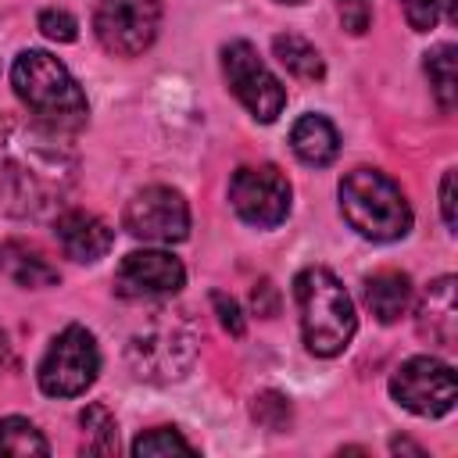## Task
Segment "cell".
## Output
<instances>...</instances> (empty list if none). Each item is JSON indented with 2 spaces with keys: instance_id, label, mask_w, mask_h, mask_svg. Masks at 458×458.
Returning a JSON list of instances; mask_svg holds the SVG:
<instances>
[{
  "instance_id": "1",
  "label": "cell",
  "mask_w": 458,
  "mask_h": 458,
  "mask_svg": "<svg viewBox=\"0 0 458 458\" xmlns=\"http://www.w3.org/2000/svg\"><path fill=\"white\" fill-rule=\"evenodd\" d=\"M79 182V154L64 132L32 114H0V211L47 218Z\"/></svg>"
},
{
  "instance_id": "2",
  "label": "cell",
  "mask_w": 458,
  "mask_h": 458,
  "mask_svg": "<svg viewBox=\"0 0 458 458\" xmlns=\"http://www.w3.org/2000/svg\"><path fill=\"white\" fill-rule=\"evenodd\" d=\"M11 86L29 114L57 132H79L89 122V104L75 75L47 50H21L11 64Z\"/></svg>"
},
{
  "instance_id": "3",
  "label": "cell",
  "mask_w": 458,
  "mask_h": 458,
  "mask_svg": "<svg viewBox=\"0 0 458 458\" xmlns=\"http://www.w3.org/2000/svg\"><path fill=\"white\" fill-rule=\"evenodd\" d=\"M293 301L301 311V336L311 354L333 358L351 344L358 329L354 301L329 268L322 265L301 268L293 276Z\"/></svg>"
},
{
  "instance_id": "4",
  "label": "cell",
  "mask_w": 458,
  "mask_h": 458,
  "mask_svg": "<svg viewBox=\"0 0 458 458\" xmlns=\"http://www.w3.org/2000/svg\"><path fill=\"white\" fill-rule=\"evenodd\" d=\"M340 211L354 233L376 243H390L408 236L411 208L404 190L379 168H351L340 179Z\"/></svg>"
},
{
  "instance_id": "5",
  "label": "cell",
  "mask_w": 458,
  "mask_h": 458,
  "mask_svg": "<svg viewBox=\"0 0 458 458\" xmlns=\"http://www.w3.org/2000/svg\"><path fill=\"white\" fill-rule=\"evenodd\" d=\"M129 369L147 383L182 379L197 358V326L182 311H154L125 347Z\"/></svg>"
},
{
  "instance_id": "6",
  "label": "cell",
  "mask_w": 458,
  "mask_h": 458,
  "mask_svg": "<svg viewBox=\"0 0 458 458\" xmlns=\"http://www.w3.org/2000/svg\"><path fill=\"white\" fill-rule=\"evenodd\" d=\"M97 372H100V347L93 333L86 326H68L50 340L47 354L39 358L36 379L47 397H79L93 386Z\"/></svg>"
},
{
  "instance_id": "7",
  "label": "cell",
  "mask_w": 458,
  "mask_h": 458,
  "mask_svg": "<svg viewBox=\"0 0 458 458\" xmlns=\"http://www.w3.org/2000/svg\"><path fill=\"white\" fill-rule=\"evenodd\" d=\"M222 75L233 97L250 111L258 122H276L286 107V86L268 72L258 50L247 39H233L222 47Z\"/></svg>"
},
{
  "instance_id": "8",
  "label": "cell",
  "mask_w": 458,
  "mask_h": 458,
  "mask_svg": "<svg viewBox=\"0 0 458 458\" xmlns=\"http://www.w3.org/2000/svg\"><path fill=\"white\" fill-rule=\"evenodd\" d=\"M390 397L408 408L411 415H422V419H440L454 408L458 401V379H454V369L440 358H429V354H419V358H408L394 379H390Z\"/></svg>"
},
{
  "instance_id": "9",
  "label": "cell",
  "mask_w": 458,
  "mask_h": 458,
  "mask_svg": "<svg viewBox=\"0 0 458 458\" xmlns=\"http://www.w3.org/2000/svg\"><path fill=\"white\" fill-rule=\"evenodd\" d=\"M290 179L276 165H243L229 179V204L254 229L279 225L290 215Z\"/></svg>"
},
{
  "instance_id": "10",
  "label": "cell",
  "mask_w": 458,
  "mask_h": 458,
  "mask_svg": "<svg viewBox=\"0 0 458 458\" xmlns=\"http://www.w3.org/2000/svg\"><path fill=\"white\" fill-rule=\"evenodd\" d=\"M161 0H100L93 14V32L100 47L114 57H136L157 39Z\"/></svg>"
},
{
  "instance_id": "11",
  "label": "cell",
  "mask_w": 458,
  "mask_h": 458,
  "mask_svg": "<svg viewBox=\"0 0 458 458\" xmlns=\"http://www.w3.org/2000/svg\"><path fill=\"white\" fill-rule=\"evenodd\" d=\"M122 225L143 243H179L190 236V204L172 186H147L125 204Z\"/></svg>"
},
{
  "instance_id": "12",
  "label": "cell",
  "mask_w": 458,
  "mask_h": 458,
  "mask_svg": "<svg viewBox=\"0 0 458 458\" xmlns=\"http://www.w3.org/2000/svg\"><path fill=\"white\" fill-rule=\"evenodd\" d=\"M186 268L168 250H132L114 268V293L125 301H157L179 293Z\"/></svg>"
},
{
  "instance_id": "13",
  "label": "cell",
  "mask_w": 458,
  "mask_h": 458,
  "mask_svg": "<svg viewBox=\"0 0 458 458\" xmlns=\"http://www.w3.org/2000/svg\"><path fill=\"white\" fill-rule=\"evenodd\" d=\"M54 236H57V247L64 250V258H72L79 265L100 261L114 243L111 225L104 218H97L93 211H82V208L61 211L54 218Z\"/></svg>"
},
{
  "instance_id": "14",
  "label": "cell",
  "mask_w": 458,
  "mask_h": 458,
  "mask_svg": "<svg viewBox=\"0 0 458 458\" xmlns=\"http://www.w3.org/2000/svg\"><path fill=\"white\" fill-rule=\"evenodd\" d=\"M415 326L429 344L440 347H454L458 336V297H454V276H440L433 279L422 297H419V311H415Z\"/></svg>"
},
{
  "instance_id": "15",
  "label": "cell",
  "mask_w": 458,
  "mask_h": 458,
  "mask_svg": "<svg viewBox=\"0 0 458 458\" xmlns=\"http://www.w3.org/2000/svg\"><path fill=\"white\" fill-rule=\"evenodd\" d=\"M0 272L25 290H43V286H57L61 272L57 265L29 240H4L0 243Z\"/></svg>"
},
{
  "instance_id": "16",
  "label": "cell",
  "mask_w": 458,
  "mask_h": 458,
  "mask_svg": "<svg viewBox=\"0 0 458 458\" xmlns=\"http://www.w3.org/2000/svg\"><path fill=\"white\" fill-rule=\"evenodd\" d=\"M290 150L308 168H326L340 154L336 125L326 114H304V118H297L293 129H290Z\"/></svg>"
},
{
  "instance_id": "17",
  "label": "cell",
  "mask_w": 458,
  "mask_h": 458,
  "mask_svg": "<svg viewBox=\"0 0 458 458\" xmlns=\"http://www.w3.org/2000/svg\"><path fill=\"white\" fill-rule=\"evenodd\" d=\"M365 304H369V311H372L383 326L397 322V318L408 311V304H411V279H408L404 272H397V268L372 272V276L365 279Z\"/></svg>"
},
{
  "instance_id": "18",
  "label": "cell",
  "mask_w": 458,
  "mask_h": 458,
  "mask_svg": "<svg viewBox=\"0 0 458 458\" xmlns=\"http://www.w3.org/2000/svg\"><path fill=\"white\" fill-rule=\"evenodd\" d=\"M272 50H276L279 64H283L290 75L304 79V82H318V79L326 75V61H322V54H318L315 43H308L304 36L279 32V36L272 39Z\"/></svg>"
},
{
  "instance_id": "19",
  "label": "cell",
  "mask_w": 458,
  "mask_h": 458,
  "mask_svg": "<svg viewBox=\"0 0 458 458\" xmlns=\"http://www.w3.org/2000/svg\"><path fill=\"white\" fill-rule=\"evenodd\" d=\"M454 57H458V50H454L451 43H440L437 50L426 54V79H429V89H433L440 111H454V100H458Z\"/></svg>"
},
{
  "instance_id": "20",
  "label": "cell",
  "mask_w": 458,
  "mask_h": 458,
  "mask_svg": "<svg viewBox=\"0 0 458 458\" xmlns=\"http://www.w3.org/2000/svg\"><path fill=\"white\" fill-rule=\"evenodd\" d=\"M79 426H82V447L89 454H114L118 451V422L104 404L82 408Z\"/></svg>"
},
{
  "instance_id": "21",
  "label": "cell",
  "mask_w": 458,
  "mask_h": 458,
  "mask_svg": "<svg viewBox=\"0 0 458 458\" xmlns=\"http://www.w3.org/2000/svg\"><path fill=\"white\" fill-rule=\"evenodd\" d=\"M0 454H18V458H25V454H50V444H47V437L29 419L11 415V419H0Z\"/></svg>"
},
{
  "instance_id": "22",
  "label": "cell",
  "mask_w": 458,
  "mask_h": 458,
  "mask_svg": "<svg viewBox=\"0 0 458 458\" xmlns=\"http://www.w3.org/2000/svg\"><path fill=\"white\" fill-rule=\"evenodd\" d=\"M136 458H172V454H197V447L175 426H154L132 440Z\"/></svg>"
},
{
  "instance_id": "23",
  "label": "cell",
  "mask_w": 458,
  "mask_h": 458,
  "mask_svg": "<svg viewBox=\"0 0 458 458\" xmlns=\"http://www.w3.org/2000/svg\"><path fill=\"white\" fill-rule=\"evenodd\" d=\"M250 415H254L265 429L283 433V429L290 426L293 408H290V397H286V394H279V390H261V394L254 397V404H250Z\"/></svg>"
},
{
  "instance_id": "24",
  "label": "cell",
  "mask_w": 458,
  "mask_h": 458,
  "mask_svg": "<svg viewBox=\"0 0 458 458\" xmlns=\"http://www.w3.org/2000/svg\"><path fill=\"white\" fill-rule=\"evenodd\" d=\"M39 32L54 43H72L79 36V21L61 7H47V11H39Z\"/></svg>"
},
{
  "instance_id": "25",
  "label": "cell",
  "mask_w": 458,
  "mask_h": 458,
  "mask_svg": "<svg viewBox=\"0 0 458 458\" xmlns=\"http://www.w3.org/2000/svg\"><path fill=\"white\" fill-rule=\"evenodd\" d=\"M440 4L444 0H401V11L415 32H429L440 21Z\"/></svg>"
},
{
  "instance_id": "26",
  "label": "cell",
  "mask_w": 458,
  "mask_h": 458,
  "mask_svg": "<svg viewBox=\"0 0 458 458\" xmlns=\"http://www.w3.org/2000/svg\"><path fill=\"white\" fill-rule=\"evenodd\" d=\"M211 304H215V311H218V322H222V329H225V333H233V336H243L247 322H243V311H240V304H236L229 293H222V290H215V293H211Z\"/></svg>"
},
{
  "instance_id": "27",
  "label": "cell",
  "mask_w": 458,
  "mask_h": 458,
  "mask_svg": "<svg viewBox=\"0 0 458 458\" xmlns=\"http://www.w3.org/2000/svg\"><path fill=\"white\" fill-rule=\"evenodd\" d=\"M336 4H340L344 29L354 32V36H361L369 29V21H372V0H336Z\"/></svg>"
},
{
  "instance_id": "28",
  "label": "cell",
  "mask_w": 458,
  "mask_h": 458,
  "mask_svg": "<svg viewBox=\"0 0 458 458\" xmlns=\"http://www.w3.org/2000/svg\"><path fill=\"white\" fill-rule=\"evenodd\" d=\"M440 215H444V225L454 233V225H458V215H454V168H447L444 179H440Z\"/></svg>"
},
{
  "instance_id": "29",
  "label": "cell",
  "mask_w": 458,
  "mask_h": 458,
  "mask_svg": "<svg viewBox=\"0 0 458 458\" xmlns=\"http://www.w3.org/2000/svg\"><path fill=\"white\" fill-rule=\"evenodd\" d=\"M254 308H258V315H265V318L276 315V290H272L268 279H261V283L254 286Z\"/></svg>"
},
{
  "instance_id": "30",
  "label": "cell",
  "mask_w": 458,
  "mask_h": 458,
  "mask_svg": "<svg viewBox=\"0 0 458 458\" xmlns=\"http://www.w3.org/2000/svg\"><path fill=\"white\" fill-rule=\"evenodd\" d=\"M390 451H394V454H401V451H408V454H422V447L411 444V440H404V437H394V440H390Z\"/></svg>"
},
{
  "instance_id": "31",
  "label": "cell",
  "mask_w": 458,
  "mask_h": 458,
  "mask_svg": "<svg viewBox=\"0 0 458 458\" xmlns=\"http://www.w3.org/2000/svg\"><path fill=\"white\" fill-rule=\"evenodd\" d=\"M4 365H11V344H7V336L0 333V369Z\"/></svg>"
},
{
  "instance_id": "32",
  "label": "cell",
  "mask_w": 458,
  "mask_h": 458,
  "mask_svg": "<svg viewBox=\"0 0 458 458\" xmlns=\"http://www.w3.org/2000/svg\"><path fill=\"white\" fill-rule=\"evenodd\" d=\"M276 4H304V0H276Z\"/></svg>"
}]
</instances>
